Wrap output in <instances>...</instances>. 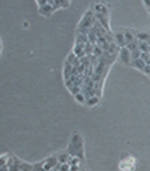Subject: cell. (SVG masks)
<instances>
[{
  "instance_id": "6da1fadb",
  "label": "cell",
  "mask_w": 150,
  "mask_h": 171,
  "mask_svg": "<svg viewBox=\"0 0 150 171\" xmlns=\"http://www.w3.org/2000/svg\"><path fill=\"white\" fill-rule=\"evenodd\" d=\"M121 58L123 61L125 63L129 62V54L128 50L125 49H123L121 52Z\"/></svg>"
},
{
  "instance_id": "7a4b0ae2",
  "label": "cell",
  "mask_w": 150,
  "mask_h": 171,
  "mask_svg": "<svg viewBox=\"0 0 150 171\" xmlns=\"http://www.w3.org/2000/svg\"><path fill=\"white\" fill-rule=\"evenodd\" d=\"M136 65L138 68H142L145 66V63L142 60L139 59V60H136Z\"/></svg>"
},
{
  "instance_id": "3957f363",
  "label": "cell",
  "mask_w": 150,
  "mask_h": 171,
  "mask_svg": "<svg viewBox=\"0 0 150 171\" xmlns=\"http://www.w3.org/2000/svg\"><path fill=\"white\" fill-rule=\"evenodd\" d=\"M3 51V42L1 37H0V58L2 55Z\"/></svg>"
},
{
  "instance_id": "277c9868",
  "label": "cell",
  "mask_w": 150,
  "mask_h": 171,
  "mask_svg": "<svg viewBox=\"0 0 150 171\" xmlns=\"http://www.w3.org/2000/svg\"><path fill=\"white\" fill-rule=\"evenodd\" d=\"M140 55V52L138 50L134 51V53H133V56H134V58H138Z\"/></svg>"
},
{
  "instance_id": "5b68a950",
  "label": "cell",
  "mask_w": 150,
  "mask_h": 171,
  "mask_svg": "<svg viewBox=\"0 0 150 171\" xmlns=\"http://www.w3.org/2000/svg\"><path fill=\"white\" fill-rule=\"evenodd\" d=\"M136 48L135 45L134 44H130V45H128V48L130 49L131 50H134L135 49V48Z\"/></svg>"
},
{
  "instance_id": "8992f818",
  "label": "cell",
  "mask_w": 150,
  "mask_h": 171,
  "mask_svg": "<svg viewBox=\"0 0 150 171\" xmlns=\"http://www.w3.org/2000/svg\"><path fill=\"white\" fill-rule=\"evenodd\" d=\"M145 70L146 73H147V74H150V66H146L145 68Z\"/></svg>"
},
{
  "instance_id": "52a82bcc",
  "label": "cell",
  "mask_w": 150,
  "mask_h": 171,
  "mask_svg": "<svg viewBox=\"0 0 150 171\" xmlns=\"http://www.w3.org/2000/svg\"><path fill=\"white\" fill-rule=\"evenodd\" d=\"M139 37L142 39H145L146 38H147L148 36H147V35L146 34H140L139 35Z\"/></svg>"
},
{
  "instance_id": "ba28073f",
  "label": "cell",
  "mask_w": 150,
  "mask_h": 171,
  "mask_svg": "<svg viewBox=\"0 0 150 171\" xmlns=\"http://www.w3.org/2000/svg\"><path fill=\"white\" fill-rule=\"evenodd\" d=\"M144 1L147 5L150 6V0H144Z\"/></svg>"
}]
</instances>
